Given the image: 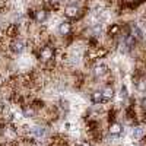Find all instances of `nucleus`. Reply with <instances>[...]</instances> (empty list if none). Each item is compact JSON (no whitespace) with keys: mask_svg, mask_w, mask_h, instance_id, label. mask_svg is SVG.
Returning <instances> with one entry per match:
<instances>
[{"mask_svg":"<svg viewBox=\"0 0 146 146\" xmlns=\"http://www.w3.org/2000/svg\"><path fill=\"white\" fill-rule=\"evenodd\" d=\"M51 3H57V2H60V0H50Z\"/></svg>","mask_w":146,"mask_h":146,"instance_id":"nucleus-21","label":"nucleus"},{"mask_svg":"<svg viewBox=\"0 0 146 146\" xmlns=\"http://www.w3.org/2000/svg\"><path fill=\"white\" fill-rule=\"evenodd\" d=\"M32 133H34L36 137H42V136H45V129L41 127V126H35L32 129Z\"/></svg>","mask_w":146,"mask_h":146,"instance_id":"nucleus-10","label":"nucleus"},{"mask_svg":"<svg viewBox=\"0 0 146 146\" xmlns=\"http://www.w3.org/2000/svg\"><path fill=\"white\" fill-rule=\"evenodd\" d=\"M79 146H92V145H91L89 142H80V143H79Z\"/></svg>","mask_w":146,"mask_h":146,"instance_id":"nucleus-18","label":"nucleus"},{"mask_svg":"<svg viewBox=\"0 0 146 146\" xmlns=\"http://www.w3.org/2000/svg\"><path fill=\"white\" fill-rule=\"evenodd\" d=\"M23 114H25V117H34L35 111L32 108H25V110H23Z\"/></svg>","mask_w":146,"mask_h":146,"instance_id":"nucleus-16","label":"nucleus"},{"mask_svg":"<svg viewBox=\"0 0 146 146\" xmlns=\"http://www.w3.org/2000/svg\"><path fill=\"white\" fill-rule=\"evenodd\" d=\"M131 136L135 137L136 140L140 139V137L143 136V129H142V127H135V129H133V131H131Z\"/></svg>","mask_w":146,"mask_h":146,"instance_id":"nucleus-13","label":"nucleus"},{"mask_svg":"<svg viewBox=\"0 0 146 146\" xmlns=\"http://www.w3.org/2000/svg\"><path fill=\"white\" fill-rule=\"evenodd\" d=\"M142 107H143V110L146 111V98H143V100H142Z\"/></svg>","mask_w":146,"mask_h":146,"instance_id":"nucleus-19","label":"nucleus"},{"mask_svg":"<svg viewBox=\"0 0 146 146\" xmlns=\"http://www.w3.org/2000/svg\"><path fill=\"white\" fill-rule=\"evenodd\" d=\"M127 96H129V92H127V88L124 86V85H123V86H121L120 88V98L121 100H126L127 98Z\"/></svg>","mask_w":146,"mask_h":146,"instance_id":"nucleus-14","label":"nucleus"},{"mask_svg":"<svg viewBox=\"0 0 146 146\" xmlns=\"http://www.w3.org/2000/svg\"><path fill=\"white\" fill-rule=\"evenodd\" d=\"M10 50L13 51L15 54H21L23 50H25V45H23L22 41H13L10 44Z\"/></svg>","mask_w":146,"mask_h":146,"instance_id":"nucleus-4","label":"nucleus"},{"mask_svg":"<svg viewBox=\"0 0 146 146\" xmlns=\"http://www.w3.org/2000/svg\"><path fill=\"white\" fill-rule=\"evenodd\" d=\"M54 57V51H53V48L51 47H44L41 48V51H40V58L44 60V62H48V60H51Z\"/></svg>","mask_w":146,"mask_h":146,"instance_id":"nucleus-2","label":"nucleus"},{"mask_svg":"<svg viewBox=\"0 0 146 146\" xmlns=\"http://www.w3.org/2000/svg\"><path fill=\"white\" fill-rule=\"evenodd\" d=\"M3 110H5V105H3L2 100H0V113H3Z\"/></svg>","mask_w":146,"mask_h":146,"instance_id":"nucleus-20","label":"nucleus"},{"mask_svg":"<svg viewBox=\"0 0 146 146\" xmlns=\"http://www.w3.org/2000/svg\"><path fill=\"white\" fill-rule=\"evenodd\" d=\"M107 73H108V67L105 64H98V66L94 69V75L96 78H102L104 75H107Z\"/></svg>","mask_w":146,"mask_h":146,"instance_id":"nucleus-5","label":"nucleus"},{"mask_svg":"<svg viewBox=\"0 0 146 146\" xmlns=\"http://www.w3.org/2000/svg\"><path fill=\"white\" fill-rule=\"evenodd\" d=\"M47 19V12L45 10H38L35 13V21L36 22H44Z\"/></svg>","mask_w":146,"mask_h":146,"instance_id":"nucleus-11","label":"nucleus"},{"mask_svg":"<svg viewBox=\"0 0 146 146\" xmlns=\"http://www.w3.org/2000/svg\"><path fill=\"white\" fill-rule=\"evenodd\" d=\"M70 31H72V27H70L69 22H62L58 25V34L60 35H67Z\"/></svg>","mask_w":146,"mask_h":146,"instance_id":"nucleus-7","label":"nucleus"},{"mask_svg":"<svg viewBox=\"0 0 146 146\" xmlns=\"http://www.w3.org/2000/svg\"><path fill=\"white\" fill-rule=\"evenodd\" d=\"M60 104H62V108H64V110H69V102H67V101H62Z\"/></svg>","mask_w":146,"mask_h":146,"instance_id":"nucleus-17","label":"nucleus"},{"mask_svg":"<svg viewBox=\"0 0 146 146\" xmlns=\"http://www.w3.org/2000/svg\"><path fill=\"white\" fill-rule=\"evenodd\" d=\"M136 89L139 92H146V78H140L136 82Z\"/></svg>","mask_w":146,"mask_h":146,"instance_id":"nucleus-9","label":"nucleus"},{"mask_svg":"<svg viewBox=\"0 0 146 146\" xmlns=\"http://www.w3.org/2000/svg\"><path fill=\"white\" fill-rule=\"evenodd\" d=\"M131 35L135 36L136 40H143V32L137 27H131Z\"/></svg>","mask_w":146,"mask_h":146,"instance_id":"nucleus-12","label":"nucleus"},{"mask_svg":"<svg viewBox=\"0 0 146 146\" xmlns=\"http://www.w3.org/2000/svg\"><path fill=\"white\" fill-rule=\"evenodd\" d=\"M123 131H124V129H123V126H121L120 123H111V124H110L108 133L111 136H121V135H123Z\"/></svg>","mask_w":146,"mask_h":146,"instance_id":"nucleus-1","label":"nucleus"},{"mask_svg":"<svg viewBox=\"0 0 146 146\" xmlns=\"http://www.w3.org/2000/svg\"><path fill=\"white\" fill-rule=\"evenodd\" d=\"M101 92H102V96H104V102L114 98V89H113V86H105Z\"/></svg>","mask_w":146,"mask_h":146,"instance_id":"nucleus-6","label":"nucleus"},{"mask_svg":"<svg viewBox=\"0 0 146 146\" xmlns=\"http://www.w3.org/2000/svg\"><path fill=\"white\" fill-rule=\"evenodd\" d=\"M118 31H120V27L117 23H114V25H111V28H110V35H117Z\"/></svg>","mask_w":146,"mask_h":146,"instance_id":"nucleus-15","label":"nucleus"},{"mask_svg":"<svg viewBox=\"0 0 146 146\" xmlns=\"http://www.w3.org/2000/svg\"><path fill=\"white\" fill-rule=\"evenodd\" d=\"M91 101H92L94 104H100V102H104V96H102V92H100V91L94 92V94L91 95Z\"/></svg>","mask_w":146,"mask_h":146,"instance_id":"nucleus-8","label":"nucleus"},{"mask_svg":"<svg viewBox=\"0 0 146 146\" xmlns=\"http://www.w3.org/2000/svg\"><path fill=\"white\" fill-rule=\"evenodd\" d=\"M78 13H79V9H78L76 5H69V6H66V9H64V15H66L67 18H76Z\"/></svg>","mask_w":146,"mask_h":146,"instance_id":"nucleus-3","label":"nucleus"}]
</instances>
